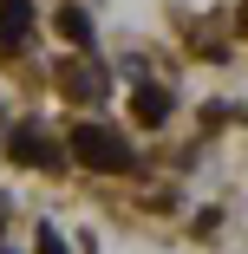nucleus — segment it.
<instances>
[{"mask_svg": "<svg viewBox=\"0 0 248 254\" xmlns=\"http://www.w3.org/2000/svg\"><path fill=\"white\" fill-rule=\"evenodd\" d=\"M242 26H248V7H242Z\"/></svg>", "mask_w": 248, "mask_h": 254, "instance_id": "obj_9", "label": "nucleus"}, {"mask_svg": "<svg viewBox=\"0 0 248 254\" xmlns=\"http://www.w3.org/2000/svg\"><path fill=\"white\" fill-rule=\"evenodd\" d=\"M59 85H66V98H105L98 65H59Z\"/></svg>", "mask_w": 248, "mask_h": 254, "instance_id": "obj_5", "label": "nucleus"}, {"mask_svg": "<svg viewBox=\"0 0 248 254\" xmlns=\"http://www.w3.org/2000/svg\"><path fill=\"white\" fill-rule=\"evenodd\" d=\"M7 157L26 163V170H59V143L46 137L39 124H13V143H7Z\"/></svg>", "mask_w": 248, "mask_h": 254, "instance_id": "obj_2", "label": "nucleus"}, {"mask_svg": "<svg viewBox=\"0 0 248 254\" xmlns=\"http://www.w3.org/2000/svg\"><path fill=\"white\" fill-rule=\"evenodd\" d=\"M131 118H137V124H164V118H170V91H164V85H137V91H131Z\"/></svg>", "mask_w": 248, "mask_h": 254, "instance_id": "obj_4", "label": "nucleus"}, {"mask_svg": "<svg viewBox=\"0 0 248 254\" xmlns=\"http://www.w3.org/2000/svg\"><path fill=\"white\" fill-rule=\"evenodd\" d=\"M39 254H66V241H59L53 228H39Z\"/></svg>", "mask_w": 248, "mask_h": 254, "instance_id": "obj_7", "label": "nucleus"}, {"mask_svg": "<svg viewBox=\"0 0 248 254\" xmlns=\"http://www.w3.org/2000/svg\"><path fill=\"white\" fill-rule=\"evenodd\" d=\"M33 33V0H0V46H26Z\"/></svg>", "mask_w": 248, "mask_h": 254, "instance_id": "obj_3", "label": "nucleus"}, {"mask_svg": "<svg viewBox=\"0 0 248 254\" xmlns=\"http://www.w3.org/2000/svg\"><path fill=\"white\" fill-rule=\"evenodd\" d=\"M66 143H72V157H79L85 170H105V176H124V170L137 163V150H131L118 130H105V124H79Z\"/></svg>", "mask_w": 248, "mask_h": 254, "instance_id": "obj_1", "label": "nucleus"}, {"mask_svg": "<svg viewBox=\"0 0 248 254\" xmlns=\"http://www.w3.org/2000/svg\"><path fill=\"white\" fill-rule=\"evenodd\" d=\"M53 26H59L72 46H79V53L91 46V13H85V7H59V13H53Z\"/></svg>", "mask_w": 248, "mask_h": 254, "instance_id": "obj_6", "label": "nucleus"}, {"mask_svg": "<svg viewBox=\"0 0 248 254\" xmlns=\"http://www.w3.org/2000/svg\"><path fill=\"white\" fill-rule=\"evenodd\" d=\"M0 222H7V202H0Z\"/></svg>", "mask_w": 248, "mask_h": 254, "instance_id": "obj_8", "label": "nucleus"}]
</instances>
